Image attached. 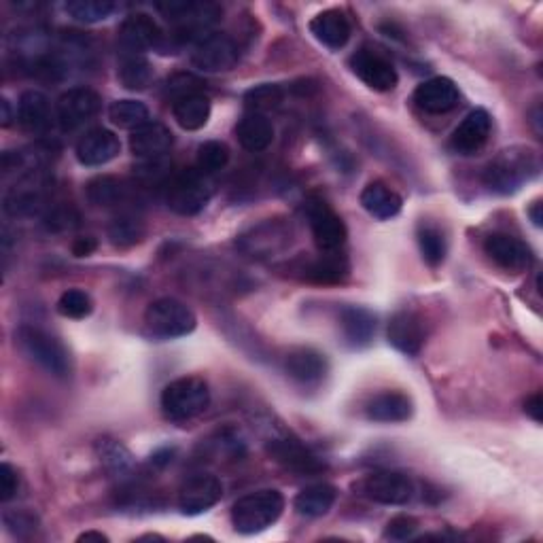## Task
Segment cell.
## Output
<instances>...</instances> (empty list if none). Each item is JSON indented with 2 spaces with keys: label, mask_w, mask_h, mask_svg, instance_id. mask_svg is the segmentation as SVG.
<instances>
[{
  "label": "cell",
  "mask_w": 543,
  "mask_h": 543,
  "mask_svg": "<svg viewBox=\"0 0 543 543\" xmlns=\"http://www.w3.org/2000/svg\"><path fill=\"white\" fill-rule=\"evenodd\" d=\"M539 172V157L529 147H510L497 153L484 168V185L501 196L516 191Z\"/></svg>",
  "instance_id": "cell-1"
},
{
  "label": "cell",
  "mask_w": 543,
  "mask_h": 543,
  "mask_svg": "<svg viewBox=\"0 0 543 543\" xmlns=\"http://www.w3.org/2000/svg\"><path fill=\"white\" fill-rule=\"evenodd\" d=\"M285 497L274 488L255 490L240 497L232 507V524L240 535H257L283 516Z\"/></svg>",
  "instance_id": "cell-2"
},
{
  "label": "cell",
  "mask_w": 543,
  "mask_h": 543,
  "mask_svg": "<svg viewBox=\"0 0 543 543\" xmlns=\"http://www.w3.org/2000/svg\"><path fill=\"white\" fill-rule=\"evenodd\" d=\"M162 412L172 423H187L210 406V389L204 378L185 376L172 380L162 391Z\"/></svg>",
  "instance_id": "cell-3"
},
{
  "label": "cell",
  "mask_w": 543,
  "mask_h": 543,
  "mask_svg": "<svg viewBox=\"0 0 543 543\" xmlns=\"http://www.w3.org/2000/svg\"><path fill=\"white\" fill-rule=\"evenodd\" d=\"M17 344L34 363L56 378H66L70 374V355L66 346L51 336L49 331L32 325H22L15 334Z\"/></svg>",
  "instance_id": "cell-4"
},
{
  "label": "cell",
  "mask_w": 543,
  "mask_h": 543,
  "mask_svg": "<svg viewBox=\"0 0 543 543\" xmlns=\"http://www.w3.org/2000/svg\"><path fill=\"white\" fill-rule=\"evenodd\" d=\"M145 325L151 336L174 340L189 336L196 329L198 319L183 302L174 300V297H160L145 310Z\"/></svg>",
  "instance_id": "cell-5"
},
{
  "label": "cell",
  "mask_w": 543,
  "mask_h": 543,
  "mask_svg": "<svg viewBox=\"0 0 543 543\" xmlns=\"http://www.w3.org/2000/svg\"><path fill=\"white\" fill-rule=\"evenodd\" d=\"M170 24L179 28V34L189 39L202 41L208 37V30L219 20L221 9L213 3H194V0H170V3L157 5Z\"/></svg>",
  "instance_id": "cell-6"
},
{
  "label": "cell",
  "mask_w": 543,
  "mask_h": 543,
  "mask_svg": "<svg viewBox=\"0 0 543 543\" xmlns=\"http://www.w3.org/2000/svg\"><path fill=\"white\" fill-rule=\"evenodd\" d=\"M213 196V183L208 181V174L194 170H183L172 179L168 187L166 202L179 215H196L210 202Z\"/></svg>",
  "instance_id": "cell-7"
},
{
  "label": "cell",
  "mask_w": 543,
  "mask_h": 543,
  "mask_svg": "<svg viewBox=\"0 0 543 543\" xmlns=\"http://www.w3.org/2000/svg\"><path fill=\"white\" fill-rule=\"evenodd\" d=\"M47 177L41 168L28 170L5 196V213L11 217H34L45 208Z\"/></svg>",
  "instance_id": "cell-8"
},
{
  "label": "cell",
  "mask_w": 543,
  "mask_h": 543,
  "mask_svg": "<svg viewBox=\"0 0 543 543\" xmlns=\"http://www.w3.org/2000/svg\"><path fill=\"white\" fill-rule=\"evenodd\" d=\"M308 221L314 242L323 253H334L344 247L348 230L340 215L325 200L314 198L308 204Z\"/></svg>",
  "instance_id": "cell-9"
},
{
  "label": "cell",
  "mask_w": 543,
  "mask_h": 543,
  "mask_svg": "<svg viewBox=\"0 0 543 543\" xmlns=\"http://www.w3.org/2000/svg\"><path fill=\"white\" fill-rule=\"evenodd\" d=\"M236 62L238 45L232 37L219 32H210L191 51V64L202 70V73H225V70H232Z\"/></svg>",
  "instance_id": "cell-10"
},
{
  "label": "cell",
  "mask_w": 543,
  "mask_h": 543,
  "mask_svg": "<svg viewBox=\"0 0 543 543\" xmlns=\"http://www.w3.org/2000/svg\"><path fill=\"white\" fill-rule=\"evenodd\" d=\"M102 107L100 96L92 87H70L58 98L56 117L64 130H77L92 121Z\"/></svg>",
  "instance_id": "cell-11"
},
{
  "label": "cell",
  "mask_w": 543,
  "mask_h": 543,
  "mask_svg": "<svg viewBox=\"0 0 543 543\" xmlns=\"http://www.w3.org/2000/svg\"><path fill=\"white\" fill-rule=\"evenodd\" d=\"M363 495L380 505H408L416 493L414 482L399 471H376L361 484Z\"/></svg>",
  "instance_id": "cell-12"
},
{
  "label": "cell",
  "mask_w": 543,
  "mask_h": 543,
  "mask_svg": "<svg viewBox=\"0 0 543 543\" xmlns=\"http://www.w3.org/2000/svg\"><path fill=\"white\" fill-rule=\"evenodd\" d=\"M164 32L147 13H134L119 28L121 54H143L164 47Z\"/></svg>",
  "instance_id": "cell-13"
},
{
  "label": "cell",
  "mask_w": 543,
  "mask_h": 543,
  "mask_svg": "<svg viewBox=\"0 0 543 543\" xmlns=\"http://www.w3.org/2000/svg\"><path fill=\"white\" fill-rule=\"evenodd\" d=\"M291 242V230L287 225L278 223V221H264L251 230L247 234H242L238 238V249L255 259H266L276 255L278 251H283L287 244Z\"/></svg>",
  "instance_id": "cell-14"
},
{
  "label": "cell",
  "mask_w": 543,
  "mask_h": 543,
  "mask_svg": "<svg viewBox=\"0 0 543 543\" xmlns=\"http://www.w3.org/2000/svg\"><path fill=\"white\" fill-rule=\"evenodd\" d=\"M268 454L285 469L302 476H314L327 469V465L295 437H274L268 442Z\"/></svg>",
  "instance_id": "cell-15"
},
{
  "label": "cell",
  "mask_w": 543,
  "mask_h": 543,
  "mask_svg": "<svg viewBox=\"0 0 543 543\" xmlns=\"http://www.w3.org/2000/svg\"><path fill=\"white\" fill-rule=\"evenodd\" d=\"M350 68L353 73L376 92H391L399 83V75L391 60L384 58L378 51L372 49H359L357 54L350 58Z\"/></svg>",
  "instance_id": "cell-16"
},
{
  "label": "cell",
  "mask_w": 543,
  "mask_h": 543,
  "mask_svg": "<svg viewBox=\"0 0 543 543\" xmlns=\"http://www.w3.org/2000/svg\"><path fill=\"white\" fill-rule=\"evenodd\" d=\"M223 484L217 476L210 474H196L179 490V507L187 516H198L208 512L210 507H215L221 501Z\"/></svg>",
  "instance_id": "cell-17"
},
{
  "label": "cell",
  "mask_w": 543,
  "mask_h": 543,
  "mask_svg": "<svg viewBox=\"0 0 543 543\" xmlns=\"http://www.w3.org/2000/svg\"><path fill=\"white\" fill-rule=\"evenodd\" d=\"M484 253L507 272H524L533 264L527 244L510 234H490L484 240Z\"/></svg>",
  "instance_id": "cell-18"
},
{
  "label": "cell",
  "mask_w": 543,
  "mask_h": 543,
  "mask_svg": "<svg viewBox=\"0 0 543 543\" xmlns=\"http://www.w3.org/2000/svg\"><path fill=\"white\" fill-rule=\"evenodd\" d=\"M461 92L457 83L448 77H433L420 83L414 92V102L418 104V109H423L425 113L431 115H442L452 111L454 107H459Z\"/></svg>",
  "instance_id": "cell-19"
},
{
  "label": "cell",
  "mask_w": 543,
  "mask_h": 543,
  "mask_svg": "<svg viewBox=\"0 0 543 543\" xmlns=\"http://www.w3.org/2000/svg\"><path fill=\"white\" fill-rule=\"evenodd\" d=\"M75 153L79 164L87 168H96L113 162L121 153V143L115 132L107 128H94L79 138Z\"/></svg>",
  "instance_id": "cell-20"
},
{
  "label": "cell",
  "mask_w": 543,
  "mask_h": 543,
  "mask_svg": "<svg viewBox=\"0 0 543 543\" xmlns=\"http://www.w3.org/2000/svg\"><path fill=\"white\" fill-rule=\"evenodd\" d=\"M490 128H493V119H490L488 111L476 109L471 111L459 128L450 136V149L459 155H474L478 153L490 136Z\"/></svg>",
  "instance_id": "cell-21"
},
{
  "label": "cell",
  "mask_w": 543,
  "mask_h": 543,
  "mask_svg": "<svg viewBox=\"0 0 543 543\" xmlns=\"http://www.w3.org/2000/svg\"><path fill=\"white\" fill-rule=\"evenodd\" d=\"M387 336L389 344L397 348L401 355L416 357L425 344V325L420 321L418 314L410 310H401L391 317Z\"/></svg>",
  "instance_id": "cell-22"
},
{
  "label": "cell",
  "mask_w": 543,
  "mask_h": 543,
  "mask_svg": "<svg viewBox=\"0 0 543 543\" xmlns=\"http://www.w3.org/2000/svg\"><path fill=\"white\" fill-rule=\"evenodd\" d=\"M17 119L28 134L43 136L54 128V119L58 117L51 111V102L43 92L26 90L17 104Z\"/></svg>",
  "instance_id": "cell-23"
},
{
  "label": "cell",
  "mask_w": 543,
  "mask_h": 543,
  "mask_svg": "<svg viewBox=\"0 0 543 543\" xmlns=\"http://www.w3.org/2000/svg\"><path fill=\"white\" fill-rule=\"evenodd\" d=\"M172 147V132L160 124V121H149L140 126L130 136V151L134 157L143 162H157Z\"/></svg>",
  "instance_id": "cell-24"
},
{
  "label": "cell",
  "mask_w": 543,
  "mask_h": 543,
  "mask_svg": "<svg viewBox=\"0 0 543 543\" xmlns=\"http://www.w3.org/2000/svg\"><path fill=\"white\" fill-rule=\"evenodd\" d=\"M310 32L312 37L317 39L321 45L327 49H342L350 41V34H353V28H350L348 17L340 9H327L317 13L310 20Z\"/></svg>",
  "instance_id": "cell-25"
},
{
  "label": "cell",
  "mask_w": 543,
  "mask_h": 543,
  "mask_svg": "<svg viewBox=\"0 0 543 543\" xmlns=\"http://www.w3.org/2000/svg\"><path fill=\"white\" fill-rule=\"evenodd\" d=\"M414 414L412 399L404 393L387 391L370 399V404L365 406V416L374 420V423H406Z\"/></svg>",
  "instance_id": "cell-26"
},
{
  "label": "cell",
  "mask_w": 543,
  "mask_h": 543,
  "mask_svg": "<svg viewBox=\"0 0 543 543\" xmlns=\"http://www.w3.org/2000/svg\"><path fill=\"white\" fill-rule=\"evenodd\" d=\"M287 374L300 384H319L327 374V359L314 348H295L285 359Z\"/></svg>",
  "instance_id": "cell-27"
},
{
  "label": "cell",
  "mask_w": 543,
  "mask_h": 543,
  "mask_svg": "<svg viewBox=\"0 0 543 543\" xmlns=\"http://www.w3.org/2000/svg\"><path fill=\"white\" fill-rule=\"evenodd\" d=\"M361 206L374 219L389 221L401 213L404 200H401V196L389 185H384L382 181H374L361 191Z\"/></svg>",
  "instance_id": "cell-28"
},
{
  "label": "cell",
  "mask_w": 543,
  "mask_h": 543,
  "mask_svg": "<svg viewBox=\"0 0 543 543\" xmlns=\"http://www.w3.org/2000/svg\"><path fill=\"white\" fill-rule=\"evenodd\" d=\"M236 136H238V143L244 149L251 151V153H261L272 145L274 126H272V121L268 119V115L249 111L238 121Z\"/></svg>",
  "instance_id": "cell-29"
},
{
  "label": "cell",
  "mask_w": 543,
  "mask_h": 543,
  "mask_svg": "<svg viewBox=\"0 0 543 543\" xmlns=\"http://www.w3.org/2000/svg\"><path fill=\"white\" fill-rule=\"evenodd\" d=\"M172 115L183 130H200L210 119V98L202 92H191L172 100Z\"/></svg>",
  "instance_id": "cell-30"
},
{
  "label": "cell",
  "mask_w": 543,
  "mask_h": 543,
  "mask_svg": "<svg viewBox=\"0 0 543 543\" xmlns=\"http://www.w3.org/2000/svg\"><path fill=\"white\" fill-rule=\"evenodd\" d=\"M340 325L346 342L355 348L367 346L376 334V317L367 308L359 306L344 308L340 314Z\"/></svg>",
  "instance_id": "cell-31"
},
{
  "label": "cell",
  "mask_w": 543,
  "mask_h": 543,
  "mask_svg": "<svg viewBox=\"0 0 543 543\" xmlns=\"http://www.w3.org/2000/svg\"><path fill=\"white\" fill-rule=\"evenodd\" d=\"M338 499V490L331 484H312L300 490V495L295 497L293 507L295 512L304 518H321L329 514Z\"/></svg>",
  "instance_id": "cell-32"
},
{
  "label": "cell",
  "mask_w": 543,
  "mask_h": 543,
  "mask_svg": "<svg viewBox=\"0 0 543 543\" xmlns=\"http://www.w3.org/2000/svg\"><path fill=\"white\" fill-rule=\"evenodd\" d=\"M348 259L340 255L338 251L334 253H323L319 259L308 261L306 266L300 268L302 276L310 283H319V285H336L342 283V280L348 276Z\"/></svg>",
  "instance_id": "cell-33"
},
{
  "label": "cell",
  "mask_w": 543,
  "mask_h": 543,
  "mask_svg": "<svg viewBox=\"0 0 543 543\" xmlns=\"http://www.w3.org/2000/svg\"><path fill=\"white\" fill-rule=\"evenodd\" d=\"M119 81L130 92H143L153 83V66L143 54H121Z\"/></svg>",
  "instance_id": "cell-34"
},
{
  "label": "cell",
  "mask_w": 543,
  "mask_h": 543,
  "mask_svg": "<svg viewBox=\"0 0 543 543\" xmlns=\"http://www.w3.org/2000/svg\"><path fill=\"white\" fill-rule=\"evenodd\" d=\"M85 194L90 204H94L96 208H113L126 200L128 187L121 179L104 174V177H96L87 183Z\"/></svg>",
  "instance_id": "cell-35"
},
{
  "label": "cell",
  "mask_w": 543,
  "mask_h": 543,
  "mask_svg": "<svg viewBox=\"0 0 543 543\" xmlns=\"http://www.w3.org/2000/svg\"><path fill=\"white\" fill-rule=\"evenodd\" d=\"M117 5L111 0H68L64 11L79 24H100L107 22L115 13Z\"/></svg>",
  "instance_id": "cell-36"
},
{
  "label": "cell",
  "mask_w": 543,
  "mask_h": 543,
  "mask_svg": "<svg viewBox=\"0 0 543 543\" xmlns=\"http://www.w3.org/2000/svg\"><path fill=\"white\" fill-rule=\"evenodd\" d=\"M416 242L423 259L431 268H437L446 259V238L442 234L440 227H435L431 223H420L416 230Z\"/></svg>",
  "instance_id": "cell-37"
},
{
  "label": "cell",
  "mask_w": 543,
  "mask_h": 543,
  "mask_svg": "<svg viewBox=\"0 0 543 543\" xmlns=\"http://www.w3.org/2000/svg\"><path fill=\"white\" fill-rule=\"evenodd\" d=\"M109 119L117 128L134 132L140 126L149 124V109L138 100H117L111 104Z\"/></svg>",
  "instance_id": "cell-38"
},
{
  "label": "cell",
  "mask_w": 543,
  "mask_h": 543,
  "mask_svg": "<svg viewBox=\"0 0 543 543\" xmlns=\"http://www.w3.org/2000/svg\"><path fill=\"white\" fill-rule=\"evenodd\" d=\"M96 450H98V457H100L102 465L107 467L109 474L119 478V476H126L128 471L132 469L130 452L124 446H121L117 440L102 437V440L96 442Z\"/></svg>",
  "instance_id": "cell-39"
},
{
  "label": "cell",
  "mask_w": 543,
  "mask_h": 543,
  "mask_svg": "<svg viewBox=\"0 0 543 543\" xmlns=\"http://www.w3.org/2000/svg\"><path fill=\"white\" fill-rule=\"evenodd\" d=\"M109 238L119 249H128L145 238V223L134 215H119L109 225Z\"/></svg>",
  "instance_id": "cell-40"
},
{
  "label": "cell",
  "mask_w": 543,
  "mask_h": 543,
  "mask_svg": "<svg viewBox=\"0 0 543 543\" xmlns=\"http://www.w3.org/2000/svg\"><path fill=\"white\" fill-rule=\"evenodd\" d=\"M283 98H285L283 87L264 83V85H257V87H253V90L247 92V96H244V104H247V109L251 113L266 115L268 111L278 109L280 104H283Z\"/></svg>",
  "instance_id": "cell-41"
},
{
  "label": "cell",
  "mask_w": 543,
  "mask_h": 543,
  "mask_svg": "<svg viewBox=\"0 0 543 543\" xmlns=\"http://www.w3.org/2000/svg\"><path fill=\"white\" fill-rule=\"evenodd\" d=\"M198 170L204 174H215L230 162V147L221 140H208L198 149Z\"/></svg>",
  "instance_id": "cell-42"
},
{
  "label": "cell",
  "mask_w": 543,
  "mask_h": 543,
  "mask_svg": "<svg viewBox=\"0 0 543 543\" xmlns=\"http://www.w3.org/2000/svg\"><path fill=\"white\" fill-rule=\"evenodd\" d=\"M94 310V302L90 293L81 289H68L60 295L58 300V312L66 319H85L90 317Z\"/></svg>",
  "instance_id": "cell-43"
},
{
  "label": "cell",
  "mask_w": 543,
  "mask_h": 543,
  "mask_svg": "<svg viewBox=\"0 0 543 543\" xmlns=\"http://www.w3.org/2000/svg\"><path fill=\"white\" fill-rule=\"evenodd\" d=\"M3 522H5L7 531L17 537H26V535L37 531V527H39V518L28 510H5Z\"/></svg>",
  "instance_id": "cell-44"
},
{
  "label": "cell",
  "mask_w": 543,
  "mask_h": 543,
  "mask_svg": "<svg viewBox=\"0 0 543 543\" xmlns=\"http://www.w3.org/2000/svg\"><path fill=\"white\" fill-rule=\"evenodd\" d=\"M79 215L70 206H56L45 215V225L51 232H66L77 225Z\"/></svg>",
  "instance_id": "cell-45"
},
{
  "label": "cell",
  "mask_w": 543,
  "mask_h": 543,
  "mask_svg": "<svg viewBox=\"0 0 543 543\" xmlns=\"http://www.w3.org/2000/svg\"><path fill=\"white\" fill-rule=\"evenodd\" d=\"M416 531H418V520L414 516L401 514V516H395L387 524V529H384V539L406 541V539H412Z\"/></svg>",
  "instance_id": "cell-46"
},
{
  "label": "cell",
  "mask_w": 543,
  "mask_h": 543,
  "mask_svg": "<svg viewBox=\"0 0 543 543\" xmlns=\"http://www.w3.org/2000/svg\"><path fill=\"white\" fill-rule=\"evenodd\" d=\"M17 488H20V478H17V471L9 465H0V501L7 503L15 497Z\"/></svg>",
  "instance_id": "cell-47"
},
{
  "label": "cell",
  "mask_w": 543,
  "mask_h": 543,
  "mask_svg": "<svg viewBox=\"0 0 543 543\" xmlns=\"http://www.w3.org/2000/svg\"><path fill=\"white\" fill-rule=\"evenodd\" d=\"M200 81L191 75H174L172 79H168L166 90L168 94H172V100H177L181 96H187L191 92H200Z\"/></svg>",
  "instance_id": "cell-48"
},
{
  "label": "cell",
  "mask_w": 543,
  "mask_h": 543,
  "mask_svg": "<svg viewBox=\"0 0 543 543\" xmlns=\"http://www.w3.org/2000/svg\"><path fill=\"white\" fill-rule=\"evenodd\" d=\"M98 249V242L92 236H81L73 242V255L75 257H90Z\"/></svg>",
  "instance_id": "cell-49"
},
{
  "label": "cell",
  "mask_w": 543,
  "mask_h": 543,
  "mask_svg": "<svg viewBox=\"0 0 543 543\" xmlns=\"http://www.w3.org/2000/svg\"><path fill=\"white\" fill-rule=\"evenodd\" d=\"M524 410L535 420V423H541V410H543V399L541 393H535L527 399V404H524Z\"/></svg>",
  "instance_id": "cell-50"
},
{
  "label": "cell",
  "mask_w": 543,
  "mask_h": 543,
  "mask_svg": "<svg viewBox=\"0 0 543 543\" xmlns=\"http://www.w3.org/2000/svg\"><path fill=\"white\" fill-rule=\"evenodd\" d=\"M527 215L531 217V221H533L535 227H541V223H543V204H541V200H535L531 204V208L527 210Z\"/></svg>",
  "instance_id": "cell-51"
},
{
  "label": "cell",
  "mask_w": 543,
  "mask_h": 543,
  "mask_svg": "<svg viewBox=\"0 0 543 543\" xmlns=\"http://www.w3.org/2000/svg\"><path fill=\"white\" fill-rule=\"evenodd\" d=\"M0 119H3V128H9L11 121H13V111H11V102L7 98L0 100Z\"/></svg>",
  "instance_id": "cell-52"
},
{
  "label": "cell",
  "mask_w": 543,
  "mask_h": 543,
  "mask_svg": "<svg viewBox=\"0 0 543 543\" xmlns=\"http://www.w3.org/2000/svg\"><path fill=\"white\" fill-rule=\"evenodd\" d=\"M77 541H100L102 543V541H109V537L104 533H98V531H87V533L79 535Z\"/></svg>",
  "instance_id": "cell-53"
}]
</instances>
